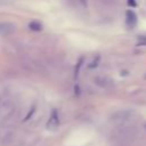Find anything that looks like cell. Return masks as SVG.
<instances>
[{
	"mask_svg": "<svg viewBox=\"0 0 146 146\" xmlns=\"http://www.w3.org/2000/svg\"><path fill=\"white\" fill-rule=\"evenodd\" d=\"M15 30H16L15 24H13L10 22H0V35L1 36L9 35V34L14 33Z\"/></svg>",
	"mask_w": 146,
	"mask_h": 146,
	"instance_id": "cell-1",
	"label": "cell"
},
{
	"mask_svg": "<svg viewBox=\"0 0 146 146\" xmlns=\"http://www.w3.org/2000/svg\"><path fill=\"white\" fill-rule=\"evenodd\" d=\"M59 125V117H58V113L57 111H52V113L49 116V120L47 122V128L50 130H55L57 129Z\"/></svg>",
	"mask_w": 146,
	"mask_h": 146,
	"instance_id": "cell-2",
	"label": "cell"
},
{
	"mask_svg": "<svg viewBox=\"0 0 146 146\" xmlns=\"http://www.w3.org/2000/svg\"><path fill=\"white\" fill-rule=\"evenodd\" d=\"M95 82H96L98 86H100V87H103V88H106V89L113 88V82H112V80H110V79H107V78H104V76H98V78H96V79H95Z\"/></svg>",
	"mask_w": 146,
	"mask_h": 146,
	"instance_id": "cell-3",
	"label": "cell"
},
{
	"mask_svg": "<svg viewBox=\"0 0 146 146\" xmlns=\"http://www.w3.org/2000/svg\"><path fill=\"white\" fill-rule=\"evenodd\" d=\"M136 23H137V16H136V14L132 10H128L127 11V24H128V26L135 27Z\"/></svg>",
	"mask_w": 146,
	"mask_h": 146,
	"instance_id": "cell-4",
	"label": "cell"
},
{
	"mask_svg": "<svg viewBox=\"0 0 146 146\" xmlns=\"http://www.w3.org/2000/svg\"><path fill=\"white\" fill-rule=\"evenodd\" d=\"M29 27H30L32 31H40V30L42 29V25H41L39 22L33 21V22H31V23L29 24Z\"/></svg>",
	"mask_w": 146,
	"mask_h": 146,
	"instance_id": "cell-5",
	"label": "cell"
},
{
	"mask_svg": "<svg viewBox=\"0 0 146 146\" xmlns=\"http://www.w3.org/2000/svg\"><path fill=\"white\" fill-rule=\"evenodd\" d=\"M80 1H81L83 5H86V3H87V0H80Z\"/></svg>",
	"mask_w": 146,
	"mask_h": 146,
	"instance_id": "cell-6",
	"label": "cell"
},
{
	"mask_svg": "<svg viewBox=\"0 0 146 146\" xmlns=\"http://www.w3.org/2000/svg\"><path fill=\"white\" fill-rule=\"evenodd\" d=\"M0 139H1V132H0Z\"/></svg>",
	"mask_w": 146,
	"mask_h": 146,
	"instance_id": "cell-7",
	"label": "cell"
}]
</instances>
